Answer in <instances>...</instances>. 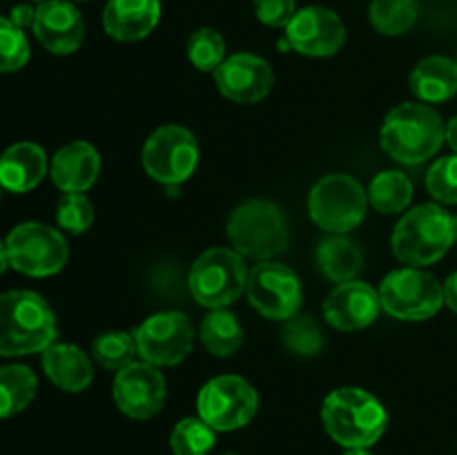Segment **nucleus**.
Here are the masks:
<instances>
[{"instance_id": "1", "label": "nucleus", "mask_w": 457, "mask_h": 455, "mask_svg": "<svg viewBox=\"0 0 457 455\" xmlns=\"http://www.w3.org/2000/svg\"><path fill=\"white\" fill-rule=\"evenodd\" d=\"M56 339V317L49 303L31 290L0 294V357L43 352Z\"/></svg>"}, {"instance_id": "2", "label": "nucleus", "mask_w": 457, "mask_h": 455, "mask_svg": "<svg viewBox=\"0 0 457 455\" xmlns=\"http://www.w3.org/2000/svg\"><path fill=\"white\" fill-rule=\"evenodd\" d=\"M321 419L337 444L346 449H369L388 426V413L378 397L361 388H337L321 406Z\"/></svg>"}, {"instance_id": "3", "label": "nucleus", "mask_w": 457, "mask_h": 455, "mask_svg": "<svg viewBox=\"0 0 457 455\" xmlns=\"http://www.w3.org/2000/svg\"><path fill=\"white\" fill-rule=\"evenodd\" d=\"M445 141V123L427 103H402L384 119L382 147L400 163H424L440 152Z\"/></svg>"}, {"instance_id": "4", "label": "nucleus", "mask_w": 457, "mask_h": 455, "mask_svg": "<svg viewBox=\"0 0 457 455\" xmlns=\"http://www.w3.org/2000/svg\"><path fill=\"white\" fill-rule=\"evenodd\" d=\"M453 217L442 205L427 203L409 210L393 232V252L409 266H431L453 245Z\"/></svg>"}, {"instance_id": "5", "label": "nucleus", "mask_w": 457, "mask_h": 455, "mask_svg": "<svg viewBox=\"0 0 457 455\" xmlns=\"http://www.w3.org/2000/svg\"><path fill=\"white\" fill-rule=\"evenodd\" d=\"M228 236L239 254L270 261L288 248L290 232L284 212L272 201L253 199L241 203L228 221Z\"/></svg>"}, {"instance_id": "6", "label": "nucleus", "mask_w": 457, "mask_h": 455, "mask_svg": "<svg viewBox=\"0 0 457 455\" xmlns=\"http://www.w3.org/2000/svg\"><path fill=\"white\" fill-rule=\"evenodd\" d=\"M248 285V270L237 250H205L192 266L187 288L205 308H226L241 297Z\"/></svg>"}, {"instance_id": "7", "label": "nucleus", "mask_w": 457, "mask_h": 455, "mask_svg": "<svg viewBox=\"0 0 457 455\" xmlns=\"http://www.w3.org/2000/svg\"><path fill=\"white\" fill-rule=\"evenodd\" d=\"M369 194L360 181L348 174H328L315 183L308 196V210L312 221L333 235H346L355 230L366 217Z\"/></svg>"}, {"instance_id": "8", "label": "nucleus", "mask_w": 457, "mask_h": 455, "mask_svg": "<svg viewBox=\"0 0 457 455\" xmlns=\"http://www.w3.org/2000/svg\"><path fill=\"white\" fill-rule=\"evenodd\" d=\"M379 302L388 315L404 321H422L436 315L445 303V285L420 268H402L386 275Z\"/></svg>"}, {"instance_id": "9", "label": "nucleus", "mask_w": 457, "mask_h": 455, "mask_svg": "<svg viewBox=\"0 0 457 455\" xmlns=\"http://www.w3.org/2000/svg\"><path fill=\"white\" fill-rule=\"evenodd\" d=\"M4 244L12 268L29 277L56 275L70 257L65 236L45 223H21L9 232Z\"/></svg>"}, {"instance_id": "10", "label": "nucleus", "mask_w": 457, "mask_h": 455, "mask_svg": "<svg viewBox=\"0 0 457 455\" xmlns=\"http://www.w3.org/2000/svg\"><path fill=\"white\" fill-rule=\"evenodd\" d=\"M199 418L214 431H237L254 418L257 391L239 375H219L199 393Z\"/></svg>"}, {"instance_id": "11", "label": "nucleus", "mask_w": 457, "mask_h": 455, "mask_svg": "<svg viewBox=\"0 0 457 455\" xmlns=\"http://www.w3.org/2000/svg\"><path fill=\"white\" fill-rule=\"evenodd\" d=\"M199 163V145L190 129L165 125L152 132L143 147V168L154 181L179 186L187 181Z\"/></svg>"}, {"instance_id": "12", "label": "nucleus", "mask_w": 457, "mask_h": 455, "mask_svg": "<svg viewBox=\"0 0 457 455\" xmlns=\"http://www.w3.org/2000/svg\"><path fill=\"white\" fill-rule=\"evenodd\" d=\"M248 299L263 317L286 321L302 308V284L288 266L262 261L248 275Z\"/></svg>"}, {"instance_id": "13", "label": "nucleus", "mask_w": 457, "mask_h": 455, "mask_svg": "<svg viewBox=\"0 0 457 455\" xmlns=\"http://www.w3.org/2000/svg\"><path fill=\"white\" fill-rule=\"evenodd\" d=\"M134 342L147 364L174 366L192 351L195 330L183 312H159L134 330Z\"/></svg>"}, {"instance_id": "14", "label": "nucleus", "mask_w": 457, "mask_h": 455, "mask_svg": "<svg viewBox=\"0 0 457 455\" xmlns=\"http://www.w3.org/2000/svg\"><path fill=\"white\" fill-rule=\"evenodd\" d=\"M286 40L295 52L312 58L333 56L346 40V27L333 9L303 7L286 27Z\"/></svg>"}, {"instance_id": "15", "label": "nucleus", "mask_w": 457, "mask_h": 455, "mask_svg": "<svg viewBox=\"0 0 457 455\" xmlns=\"http://www.w3.org/2000/svg\"><path fill=\"white\" fill-rule=\"evenodd\" d=\"M165 379L159 368L147 361H132L120 368L114 379V401L123 415L132 419H150L163 409Z\"/></svg>"}, {"instance_id": "16", "label": "nucleus", "mask_w": 457, "mask_h": 455, "mask_svg": "<svg viewBox=\"0 0 457 455\" xmlns=\"http://www.w3.org/2000/svg\"><path fill=\"white\" fill-rule=\"evenodd\" d=\"M219 92L230 101L248 105V103H259L268 96L275 83V74L268 61L254 54H235L226 58L214 71Z\"/></svg>"}, {"instance_id": "17", "label": "nucleus", "mask_w": 457, "mask_h": 455, "mask_svg": "<svg viewBox=\"0 0 457 455\" xmlns=\"http://www.w3.org/2000/svg\"><path fill=\"white\" fill-rule=\"evenodd\" d=\"M34 36L47 52L71 54L83 45L85 21L67 0H47L36 7Z\"/></svg>"}, {"instance_id": "18", "label": "nucleus", "mask_w": 457, "mask_h": 455, "mask_svg": "<svg viewBox=\"0 0 457 455\" xmlns=\"http://www.w3.org/2000/svg\"><path fill=\"white\" fill-rule=\"evenodd\" d=\"M379 306V293L373 285L364 281H346L328 294L324 302V317L333 328L351 333L373 324Z\"/></svg>"}, {"instance_id": "19", "label": "nucleus", "mask_w": 457, "mask_h": 455, "mask_svg": "<svg viewBox=\"0 0 457 455\" xmlns=\"http://www.w3.org/2000/svg\"><path fill=\"white\" fill-rule=\"evenodd\" d=\"M161 21L159 0H107L103 27L120 43H137L150 36Z\"/></svg>"}, {"instance_id": "20", "label": "nucleus", "mask_w": 457, "mask_h": 455, "mask_svg": "<svg viewBox=\"0 0 457 455\" xmlns=\"http://www.w3.org/2000/svg\"><path fill=\"white\" fill-rule=\"evenodd\" d=\"M101 172V156L87 141L67 143L52 161V181L62 192H85Z\"/></svg>"}, {"instance_id": "21", "label": "nucleus", "mask_w": 457, "mask_h": 455, "mask_svg": "<svg viewBox=\"0 0 457 455\" xmlns=\"http://www.w3.org/2000/svg\"><path fill=\"white\" fill-rule=\"evenodd\" d=\"M47 174V154L40 145L29 141L13 143L0 156V186L3 190L29 192Z\"/></svg>"}, {"instance_id": "22", "label": "nucleus", "mask_w": 457, "mask_h": 455, "mask_svg": "<svg viewBox=\"0 0 457 455\" xmlns=\"http://www.w3.org/2000/svg\"><path fill=\"white\" fill-rule=\"evenodd\" d=\"M43 370L58 388L67 393L85 391L94 377L87 355L71 343H52L45 348Z\"/></svg>"}, {"instance_id": "23", "label": "nucleus", "mask_w": 457, "mask_h": 455, "mask_svg": "<svg viewBox=\"0 0 457 455\" xmlns=\"http://www.w3.org/2000/svg\"><path fill=\"white\" fill-rule=\"evenodd\" d=\"M411 92L422 103H445L457 94V62L445 56H431L411 71Z\"/></svg>"}, {"instance_id": "24", "label": "nucleus", "mask_w": 457, "mask_h": 455, "mask_svg": "<svg viewBox=\"0 0 457 455\" xmlns=\"http://www.w3.org/2000/svg\"><path fill=\"white\" fill-rule=\"evenodd\" d=\"M317 268L326 279L335 281V284L355 281V277L364 268V252L353 239L335 235L317 248Z\"/></svg>"}, {"instance_id": "25", "label": "nucleus", "mask_w": 457, "mask_h": 455, "mask_svg": "<svg viewBox=\"0 0 457 455\" xmlns=\"http://www.w3.org/2000/svg\"><path fill=\"white\" fill-rule=\"evenodd\" d=\"M38 379L27 366H0V418L21 413L36 397Z\"/></svg>"}, {"instance_id": "26", "label": "nucleus", "mask_w": 457, "mask_h": 455, "mask_svg": "<svg viewBox=\"0 0 457 455\" xmlns=\"http://www.w3.org/2000/svg\"><path fill=\"white\" fill-rule=\"evenodd\" d=\"M201 342L208 348V352L217 357H230L232 352L239 351L241 342H244V330L241 324L237 321V317L232 312L223 310H212L210 315L204 317L201 321Z\"/></svg>"}, {"instance_id": "27", "label": "nucleus", "mask_w": 457, "mask_h": 455, "mask_svg": "<svg viewBox=\"0 0 457 455\" xmlns=\"http://www.w3.org/2000/svg\"><path fill=\"white\" fill-rule=\"evenodd\" d=\"M413 199V183L404 172L386 170L379 172L369 186V201L382 214H397L409 208Z\"/></svg>"}, {"instance_id": "28", "label": "nucleus", "mask_w": 457, "mask_h": 455, "mask_svg": "<svg viewBox=\"0 0 457 455\" xmlns=\"http://www.w3.org/2000/svg\"><path fill=\"white\" fill-rule=\"evenodd\" d=\"M418 0H373L369 7L370 25L384 36H402L418 22Z\"/></svg>"}, {"instance_id": "29", "label": "nucleus", "mask_w": 457, "mask_h": 455, "mask_svg": "<svg viewBox=\"0 0 457 455\" xmlns=\"http://www.w3.org/2000/svg\"><path fill=\"white\" fill-rule=\"evenodd\" d=\"M214 442V428L201 418L181 419L170 433V449L174 455H208Z\"/></svg>"}, {"instance_id": "30", "label": "nucleus", "mask_w": 457, "mask_h": 455, "mask_svg": "<svg viewBox=\"0 0 457 455\" xmlns=\"http://www.w3.org/2000/svg\"><path fill=\"white\" fill-rule=\"evenodd\" d=\"M281 342L299 357H315L324 348V333L311 315H295L284 321Z\"/></svg>"}, {"instance_id": "31", "label": "nucleus", "mask_w": 457, "mask_h": 455, "mask_svg": "<svg viewBox=\"0 0 457 455\" xmlns=\"http://www.w3.org/2000/svg\"><path fill=\"white\" fill-rule=\"evenodd\" d=\"M92 352L103 368L120 370L132 364L134 355L138 351L137 342H134V335L110 330V333H103L94 339Z\"/></svg>"}, {"instance_id": "32", "label": "nucleus", "mask_w": 457, "mask_h": 455, "mask_svg": "<svg viewBox=\"0 0 457 455\" xmlns=\"http://www.w3.org/2000/svg\"><path fill=\"white\" fill-rule=\"evenodd\" d=\"M187 58L201 71H217L226 61V40L212 27H201L187 38Z\"/></svg>"}, {"instance_id": "33", "label": "nucleus", "mask_w": 457, "mask_h": 455, "mask_svg": "<svg viewBox=\"0 0 457 455\" xmlns=\"http://www.w3.org/2000/svg\"><path fill=\"white\" fill-rule=\"evenodd\" d=\"M29 61V43L25 29L0 16V71H18Z\"/></svg>"}, {"instance_id": "34", "label": "nucleus", "mask_w": 457, "mask_h": 455, "mask_svg": "<svg viewBox=\"0 0 457 455\" xmlns=\"http://www.w3.org/2000/svg\"><path fill=\"white\" fill-rule=\"evenodd\" d=\"M56 219L58 226L65 228L67 232H71V235H83L94 223L92 201L83 192H67L61 199V203H58Z\"/></svg>"}, {"instance_id": "35", "label": "nucleus", "mask_w": 457, "mask_h": 455, "mask_svg": "<svg viewBox=\"0 0 457 455\" xmlns=\"http://www.w3.org/2000/svg\"><path fill=\"white\" fill-rule=\"evenodd\" d=\"M427 190L445 205H457V154L442 156L427 174Z\"/></svg>"}, {"instance_id": "36", "label": "nucleus", "mask_w": 457, "mask_h": 455, "mask_svg": "<svg viewBox=\"0 0 457 455\" xmlns=\"http://www.w3.org/2000/svg\"><path fill=\"white\" fill-rule=\"evenodd\" d=\"M254 13L268 27H288L297 4L295 0H254Z\"/></svg>"}, {"instance_id": "37", "label": "nucleus", "mask_w": 457, "mask_h": 455, "mask_svg": "<svg viewBox=\"0 0 457 455\" xmlns=\"http://www.w3.org/2000/svg\"><path fill=\"white\" fill-rule=\"evenodd\" d=\"M154 293L163 294V297H174V294H181V275H179V268L174 270L172 266L156 268L154 277L150 279Z\"/></svg>"}, {"instance_id": "38", "label": "nucleus", "mask_w": 457, "mask_h": 455, "mask_svg": "<svg viewBox=\"0 0 457 455\" xmlns=\"http://www.w3.org/2000/svg\"><path fill=\"white\" fill-rule=\"evenodd\" d=\"M9 21H12L16 27H21V29H25V27H34L36 9L31 7V4H16V7L12 9Z\"/></svg>"}, {"instance_id": "39", "label": "nucleus", "mask_w": 457, "mask_h": 455, "mask_svg": "<svg viewBox=\"0 0 457 455\" xmlns=\"http://www.w3.org/2000/svg\"><path fill=\"white\" fill-rule=\"evenodd\" d=\"M445 303L451 310L457 312V272L445 281Z\"/></svg>"}, {"instance_id": "40", "label": "nucleus", "mask_w": 457, "mask_h": 455, "mask_svg": "<svg viewBox=\"0 0 457 455\" xmlns=\"http://www.w3.org/2000/svg\"><path fill=\"white\" fill-rule=\"evenodd\" d=\"M446 143H449L451 150L457 154V116H453V119L446 123Z\"/></svg>"}, {"instance_id": "41", "label": "nucleus", "mask_w": 457, "mask_h": 455, "mask_svg": "<svg viewBox=\"0 0 457 455\" xmlns=\"http://www.w3.org/2000/svg\"><path fill=\"white\" fill-rule=\"evenodd\" d=\"M7 266H12V263H9L7 244H3V241H0V275H3V272L7 270Z\"/></svg>"}, {"instance_id": "42", "label": "nucleus", "mask_w": 457, "mask_h": 455, "mask_svg": "<svg viewBox=\"0 0 457 455\" xmlns=\"http://www.w3.org/2000/svg\"><path fill=\"white\" fill-rule=\"evenodd\" d=\"M344 455H373V453H369L366 449H348Z\"/></svg>"}, {"instance_id": "43", "label": "nucleus", "mask_w": 457, "mask_h": 455, "mask_svg": "<svg viewBox=\"0 0 457 455\" xmlns=\"http://www.w3.org/2000/svg\"><path fill=\"white\" fill-rule=\"evenodd\" d=\"M453 239L457 241V214H453Z\"/></svg>"}, {"instance_id": "44", "label": "nucleus", "mask_w": 457, "mask_h": 455, "mask_svg": "<svg viewBox=\"0 0 457 455\" xmlns=\"http://www.w3.org/2000/svg\"><path fill=\"white\" fill-rule=\"evenodd\" d=\"M76 3H87V0H76Z\"/></svg>"}, {"instance_id": "45", "label": "nucleus", "mask_w": 457, "mask_h": 455, "mask_svg": "<svg viewBox=\"0 0 457 455\" xmlns=\"http://www.w3.org/2000/svg\"><path fill=\"white\" fill-rule=\"evenodd\" d=\"M36 3H47V0H36Z\"/></svg>"}, {"instance_id": "46", "label": "nucleus", "mask_w": 457, "mask_h": 455, "mask_svg": "<svg viewBox=\"0 0 457 455\" xmlns=\"http://www.w3.org/2000/svg\"><path fill=\"white\" fill-rule=\"evenodd\" d=\"M223 455H237V453H223Z\"/></svg>"}, {"instance_id": "47", "label": "nucleus", "mask_w": 457, "mask_h": 455, "mask_svg": "<svg viewBox=\"0 0 457 455\" xmlns=\"http://www.w3.org/2000/svg\"><path fill=\"white\" fill-rule=\"evenodd\" d=\"M0 192H3V186H0Z\"/></svg>"}]
</instances>
